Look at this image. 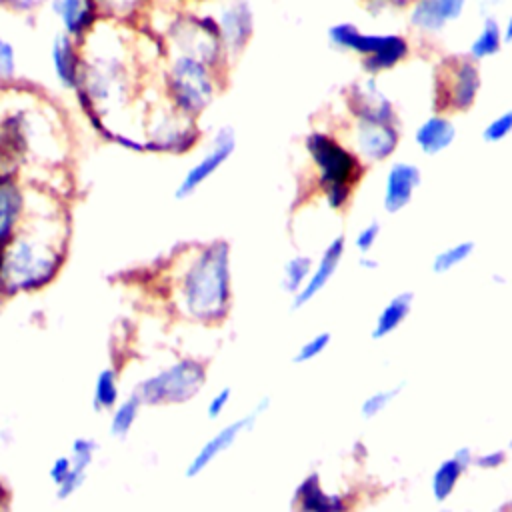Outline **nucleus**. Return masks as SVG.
<instances>
[{"mask_svg": "<svg viewBox=\"0 0 512 512\" xmlns=\"http://www.w3.org/2000/svg\"><path fill=\"white\" fill-rule=\"evenodd\" d=\"M510 134H512V108L504 110L484 126L482 140L488 144H498L506 140Z\"/></svg>", "mask_w": 512, "mask_h": 512, "instance_id": "nucleus-29", "label": "nucleus"}, {"mask_svg": "<svg viewBox=\"0 0 512 512\" xmlns=\"http://www.w3.org/2000/svg\"><path fill=\"white\" fill-rule=\"evenodd\" d=\"M50 10L60 20L62 32L74 40L84 38L96 20L94 0H50Z\"/></svg>", "mask_w": 512, "mask_h": 512, "instance_id": "nucleus-16", "label": "nucleus"}, {"mask_svg": "<svg viewBox=\"0 0 512 512\" xmlns=\"http://www.w3.org/2000/svg\"><path fill=\"white\" fill-rule=\"evenodd\" d=\"M118 396H120V390H118L116 372L112 368L100 370L94 382V400H92L94 408L100 412L110 410L118 404Z\"/></svg>", "mask_w": 512, "mask_h": 512, "instance_id": "nucleus-24", "label": "nucleus"}, {"mask_svg": "<svg viewBox=\"0 0 512 512\" xmlns=\"http://www.w3.org/2000/svg\"><path fill=\"white\" fill-rule=\"evenodd\" d=\"M404 384H396L392 388H380L376 392H372L370 396L364 398V402L360 404V414L364 420H372L376 418L380 412H384L394 400L396 396L402 392Z\"/></svg>", "mask_w": 512, "mask_h": 512, "instance_id": "nucleus-28", "label": "nucleus"}, {"mask_svg": "<svg viewBox=\"0 0 512 512\" xmlns=\"http://www.w3.org/2000/svg\"><path fill=\"white\" fill-rule=\"evenodd\" d=\"M466 0H418L410 12V22L422 32H440L446 24L460 18Z\"/></svg>", "mask_w": 512, "mask_h": 512, "instance_id": "nucleus-15", "label": "nucleus"}, {"mask_svg": "<svg viewBox=\"0 0 512 512\" xmlns=\"http://www.w3.org/2000/svg\"><path fill=\"white\" fill-rule=\"evenodd\" d=\"M454 138L456 128L452 120L442 114L428 116L414 132V142L426 156H436L444 152L454 142Z\"/></svg>", "mask_w": 512, "mask_h": 512, "instance_id": "nucleus-19", "label": "nucleus"}, {"mask_svg": "<svg viewBox=\"0 0 512 512\" xmlns=\"http://www.w3.org/2000/svg\"><path fill=\"white\" fill-rule=\"evenodd\" d=\"M330 340H332L330 332H318V334H314L312 338H308V340L296 350V354L292 356V362L304 364V362H310V360L318 358V356L328 348Z\"/></svg>", "mask_w": 512, "mask_h": 512, "instance_id": "nucleus-30", "label": "nucleus"}, {"mask_svg": "<svg viewBox=\"0 0 512 512\" xmlns=\"http://www.w3.org/2000/svg\"><path fill=\"white\" fill-rule=\"evenodd\" d=\"M50 60H52V68L58 82L64 88H78L80 76H82V64L76 52V40L72 36H68L66 32L54 34L52 46H50Z\"/></svg>", "mask_w": 512, "mask_h": 512, "instance_id": "nucleus-17", "label": "nucleus"}, {"mask_svg": "<svg viewBox=\"0 0 512 512\" xmlns=\"http://www.w3.org/2000/svg\"><path fill=\"white\" fill-rule=\"evenodd\" d=\"M266 406H268V398H262V402L258 404V408H256L254 412L244 414V416H240V418L234 420V422H228V424L222 426L214 436H210V438L198 448V452L194 454V458H192L190 464L186 466V476H188V478L198 476V474H200L202 470H206L220 454H224L228 448H232L234 442H236L244 432H248V430L254 426L258 414H260Z\"/></svg>", "mask_w": 512, "mask_h": 512, "instance_id": "nucleus-8", "label": "nucleus"}, {"mask_svg": "<svg viewBox=\"0 0 512 512\" xmlns=\"http://www.w3.org/2000/svg\"><path fill=\"white\" fill-rule=\"evenodd\" d=\"M412 302H414V292H410V290H402V292L394 294L388 300V304L380 310V314L376 316V322L372 328V338L382 340V338L390 336L396 328H400V324L408 318V314L412 310Z\"/></svg>", "mask_w": 512, "mask_h": 512, "instance_id": "nucleus-22", "label": "nucleus"}, {"mask_svg": "<svg viewBox=\"0 0 512 512\" xmlns=\"http://www.w3.org/2000/svg\"><path fill=\"white\" fill-rule=\"evenodd\" d=\"M236 148V132L232 126H222L212 138L208 152L184 174L176 188V198L190 196L200 184H204L234 152Z\"/></svg>", "mask_w": 512, "mask_h": 512, "instance_id": "nucleus-7", "label": "nucleus"}, {"mask_svg": "<svg viewBox=\"0 0 512 512\" xmlns=\"http://www.w3.org/2000/svg\"><path fill=\"white\" fill-rule=\"evenodd\" d=\"M508 446H510V448H512V438H510V442H508Z\"/></svg>", "mask_w": 512, "mask_h": 512, "instance_id": "nucleus-41", "label": "nucleus"}, {"mask_svg": "<svg viewBox=\"0 0 512 512\" xmlns=\"http://www.w3.org/2000/svg\"><path fill=\"white\" fill-rule=\"evenodd\" d=\"M6 496H8V490H6V486L0 482V502L6 500Z\"/></svg>", "mask_w": 512, "mask_h": 512, "instance_id": "nucleus-39", "label": "nucleus"}, {"mask_svg": "<svg viewBox=\"0 0 512 512\" xmlns=\"http://www.w3.org/2000/svg\"><path fill=\"white\" fill-rule=\"evenodd\" d=\"M58 268V254L36 238H16L0 252V288L6 292L44 286Z\"/></svg>", "mask_w": 512, "mask_h": 512, "instance_id": "nucleus-3", "label": "nucleus"}, {"mask_svg": "<svg viewBox=\"0 0 512 512\" xmlns=\"http://www.w3.org/2000/svg\"><path fill=\"white\" fill-rule=\"evenodd\" d=\"M220 40L226 54H238L248 44L254 30V10L248 0H228L218 16Z\"/></svg>", "mask_w": 512, "mask_h": 512, "instance_id": "nucleus-9", "label": "nucleus"}, {"mask_svg": "<svg viewBox=\"0 0 512 512\" xmlns=\"http://www.w3.org/2000/svg\"><path fill=\"white\" fill-rule=\"evenodd\" d=\"M420 186V168L410 162H394L386 174L384 184V210L388 214H396L402 208H406L416 188Z\"/></svg>", "mask_w": 512, "mask_h": 512, "instance_id": "nucleus-12", "label": "nucleus"}, {"mask_svg": "<svg viewBox=\"0 0 512 512\" xmlns=\"http://www.w3.org/2000/svg\"><path fill=\"white\" fill-rule=\"evenodd\" d=\"M362 268H366V270H376L378 268V260H374L372 256H366V254H362L360 256V262H358Z\"/></svg>", "mask_w": 512, "mask_h": 512, "instance_id": "nucleus-38", "label": "nucleus"}, {"mask_svg": "<svg viewBox=\"0 0 512 512\" xmlns=\"http://www.w3.org/2000/svg\"><path fill=\"white\" fill-rule=\"evenodd\" d=\"M344 256V238L336 236L322 252L318 266L312 270L310 278L306 280V284L302 286V290L298 294H294V302L292 308H302L304 304H308L316 294H320L324 290V286L330 282V278L334 276V272L338 270V264Z\"/></svg>", "mask_w": 512, "mask_h": 512, "instance_id": "nucleus-14", "label": "nucleus"}, {"mask_svg": "<svg viewBox=\"0 0 512 512\" xmlns=\"http://www.w3.org/2000/svg\"><path fill=\"white\" fill-rule=\"evenodd\" d=\"M504 460H506V452L500 450V448H498V450L482 452V454H478V456L474 458L476 466H478V468H484V470H494V468L502 466Z\"/></svg>", "mask_w": 512, "mask_h": 512, "instance_id": "nucleus-36", "label": "nucleus"}, {"mask_svg": "<svg viewBox=\"0 0 512 512\" xmlns=\"http://www.w3.org/2000/svg\"><path fill=\"white\" fill-rule=\"evenodd\" d=\"M398 124L388 122H370V120H358L356 126V148L358 152L372 162L386 160L394 154L398 146Z\"/></svg>", "mask_w": 512, "mask_h": 512, "instance_id": "nucleus-10", "label": "nucleus"}, {"mask_svg": "<svg viewBox=\"0 0 512 512\" xmlns=\"http://www.w3.org/2000/svg\"><path fill=\"white\" fill-rule=\"evenodd\" d=\"M306 150L318 168L320 188L328 206L340 210L350 200L352 188L362 176V164L348 148L324 132L308 134Z\"/></svg>", "mask_w": 512, "mask_h": 512, "instance_id": "nucleus-2", "label": "nucleus"}, {"mask_svg": "<svg viewBox=\"0 0 512 512\" xmlns=\"http://www.w3.org/2000/svg\"><path fill=\"white\" fill-rule=\"evenodd\" d=\"M474 462V454L468 446L458 448L450 458L442 460L430 480V490L436 502H444L456 488L464 470Z\"/></svg>", "mask_w": 512, "mask_h": 512, "instance_id": "nucleus-18", "label": "nucleus"}, {"mask_svg": "<svg viewBox=\"0 0 512 512\" xmlns=\"http://www.w3.org/2000/svg\"><path fill=\"white\" fill-rule=\"evenodd\" d=\"M210 64L188 52H180L166 74V84L176 106L186 114L202 112L214 98Z\"/></svg>", "mask_w": 512, "mask_h": 512, "instance_id": "nucleus-5", "label": "nucleus"}, {"mask_svg": "<svg viewBox=\"0 0 512 512\" xmlns=\"http://www.w3.org/2000/svg\"><path fill=\"white\" fill-rule=\"evenodd\" d=\"M94 454H96V442L92 438H76L72 442V466L82 470V472H88V466L92 464L94 460Z\"/></svg>", "mask_w": 512, "mask_h": 512, "instance_id": "nucleus-31", "label": "nucleus"}, {"mask_svg": "<svg viewBox=\"0 0 512 512\" xmlns=\"http://www.w3.org/2000/svg\"><path fill=\"white\" fill-rule=\"evenodd\" d=\"M70 468H72V458L70 456H60L56 458L52 464H50V470H48V476L52 480L54 486H60L66 476L70 474Z\"/></svg>", "mask_w": 512, "mask_h": 512, "instance_id": "nucleus-35", "label": "nucleus"}, {"mask_svg": "<svg viewBox=\"0 0 512 512\" xmlns=\"http://www.w3.org/2000/svg\"><path fill=\"white\" fill-rule=\"evenodd\" d=\"M22 208L24 194L18 184L8 176H0V252L10 244Z\"/></svg>", "mask_w": 512, "mask_h": 512, "instance_id": "nucleus-20", "label": "nucleus"}, {"mask_svg": "<svg viewBox=\"0 0 512 512\" xmlns=\"http://www.w3.org/2000/svg\"><path fill=\"white\" fill-rule=\"evenodd\" d=\"M230 400H232V390H230L228 386L220 388V390L210 398V402H208V406H206L208 418H210V420L218 418V416L226 410V406L230 404Z\"/></svg>", "mask_w": 512, "mask_h": 512, "instance_id": "nucleus-34", "label": "nucleus"}, {"mask_svg": "<svg viewBox=\"0 0 512 512\" xmlns=\"http://www.w3.org/2000/svg\"><path fill=\"white\" fill-rule=\"evenodd\" d=\"M474 248H476V244L472 240H462V242H456V244L440 250L432 260V272L446 274V272L454 270L456 266H460L462 262H466L472 256Z\"/></svg>", "mask_w": 512, "mask_h": 512, "instance_id": "nucleus-25", "label": "nucleus"}, {"mask_svg": "<svg viewBox=\"0 0 512 512\" xmlns=\"http://www.w3.org/2000/svg\"><path fill=\"white\" fill-rule=\"evenodd\" d=\"M294 504L306 512H336L344 510L346 504L338 494L324 492L318 474H308L294 492Z\"/></svg>", "mask_w": 512, "mask_h": 512, "instance_id": "nucleus-21", "label": "nucleus"}, {"mask_svg": "<svg viewBox=\"0 0 512 512\" xmlns=\"http://www.w3.org/2000/svg\"><path fill=\"white\" fill-rule=\"evenodd\" d=\"M480 88V72L472 60L456 62L448 72V82L444 84V104L452 110H468Z\"/></svg>", "mask_w": 512, "mask_h": 512, "instance_id": "nucleus-13", "label": "nucleus"}, {"mask_svg": "<svg viewBox=\"0 0 512 512\" xmlns=\"http://www.w3.org/2000/svg\"><path fill=\"white\" fill-rule=\"evenodd\" d=\"M312 274V260L308 256H292L282 270V288L288 294H298Z\"/></svg>", "mask_w": 512, "mask_h": 512, "instance_id": "nucleus-27", "label": "nucleus"}, {"mask_svg": "<svg viewBox=\"0 0 512 512\" xmlns=\"http://www.w3.org/2000/svg\"><path fill=\"white\" fill-rule=\"evenodd\" d=\"M380 222L378 220H370L354 238V246L360 254H368L372 250V246L376 244L378 236H380Z\"/></svg>", "mask_w": 512, "mask_h": 512, "instance_id": "nucleus-32", "label": "nucleus"}, {"mask_svg": "<svg viewBox=\"0 0 512 512\" xmlns=\"http://www.w3.org/2000/svg\"><path fill=\"white\" fill-rule=\"evenodd\" d=\"M502 38H504L506 44L512 42V14L506 18V22H504V26H502Z\"/></svg>", "mask_w": 512, "mask_h": 512, "instance_id": "nucleus-37", "label": "nucleus"}, {"mask_svg": "<svg viewBox=\"0 0 512 512\" xmlns=\"http://www.w3.org/2000/svg\"><path fill=\"white\" fill-rule=\"evenodd\" d=\"M16 72V52L14 46L0 36V80L12 78Z\"/></svg>", "mask_w": 512, "mask_h": 512, "instance_id": "nucleus-33", "label": "nucleus"}, {"mask_svg": "<svg viewBox=\"0 0 512 512\" xmlns=\"http://www.w3.org/2000/svg\"><path fill=\"white\" fill-rule=\"evenodd\" d=\"M332 46L362 56V66L370 74L394 68L408 56V42L400 34L362 32L352 22H338L328 28Z\"/></svg>", "mask_w": 512, "mask_h": 512, "instance_id": "nucleus-4", "label": "nucleus"}, {"mask_svg": "<svg viewBox=\"0 0 512 512\" xmlns=\"http://www.w3.org/2000/svg\"><path fill=\"white\" fill-rule=\"evenodd\" d=\"M204 366L182 358L138 384L136 394L144 404H180L190 400L204 384Z\"/></svg>", "mask_w": 512, "mask_h": 512, "instance_id": "nucleus-6", "label": "nucleus"}, {"mask_svg": "<svg viewBox=\"0 0 512 512\" xmlns=\"http://www.w3.org/2000/svg\"><path fill=\"white\" fill-rule=\"evenodd\" d=\"M140 404H142L140 396H138V394H132V396H128L126 400H122L120 406H114V414H112V418H110V434H112L114 438H124V436L130 432L132 424H134L136 418H138Z\"/></svg>", "mask_w": 512, "mask_h": 512, "instance_id": "nucleus-26", "label": "nucleus"}, {"mask_svg": "<svg viewBox=\"0 0 512 512\" xmlns=\"http://www.w3.org/2000/svg\"><path fill=\"white\" fill-rule=\"evenodd\" d=\"M180 306L198 322H216L230 308V248L218 240L204 246L182 274Z\"/></svg>", "mask_w": 512, "mask_h": 512, "instance_id": "nucleus-1", "label": "nucleus"}, {"mask_svg": "<svg viewBox=\"0 0 512 512\" xmlns=\"http://www.w3.org/2000/svg\"><path fill=\"white\" fill-rule=\"evenodd\" d=\"M348 100H350V108L358 116V120L398 124V116L394 112L392 102L386 98L384 92H380L374 78L354 84Z\"/></svg>", "mask_w": 512, "mask_h": 512, "instance_id": "nucleus-11", "label": "nucleus"}, {"mask_svg": "<svg viewBox=\"0 0 512 512\" xmlns=\"http://www.w3.org/2000/svg\"><path fill=\"white\" fill-rule=\"evenodd\" d=\"M10 2H18V0H0V6H8Z\"/></svg>", "mask_w": 512, "mask_h": 512, "instance_id": "nucleus-40", "label": "nucleus"}, {"mask_svg": "<svg viewBox=\"0 0 512 512\" xmlns=\"http://www.w3.org/2000/svg\"><path fill=\"white\" fill-rule=\"evenodd\" d=\"M504 38H502V26L498 24V20L494 18H486L478 30V34L472 38L468 54L472 60H486L494 54H498L500 46H502Z\"/></svg>", "mask_w": 512, "mask_h": 512, "instance_id": "nucleus-23", "label": "nucleus"}]
</instances>
